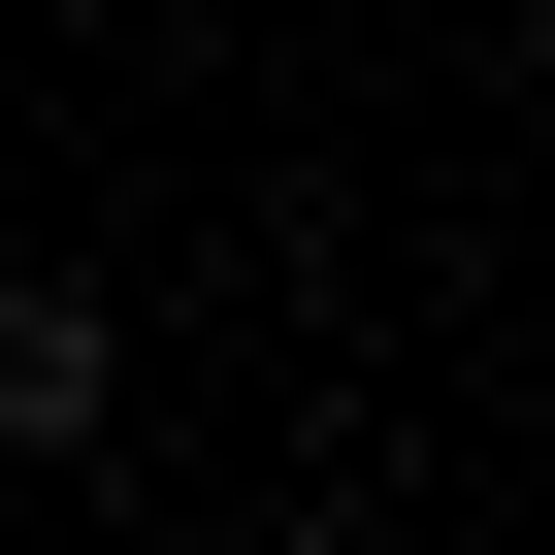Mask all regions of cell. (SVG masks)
I'll return each instance as SVG.
<instances>
[{"label": "cell", "instance_id": "obj_1", "mask_svg": "<svg viewBox=\"0 0 555 555\" xmlns=\"http://www.w3.org/2000/svg\"><path fill=\"white\" fill-rule=\"evenodd\" d=\"M99 392H131L99 295H66V261H0V457H99Z\"/></svg>", "mask_w": 555, "mask_h": 555}]
</instances>
